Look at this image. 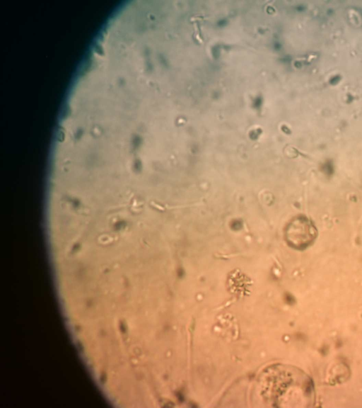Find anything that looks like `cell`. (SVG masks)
Instances as JSON below:
<instances>
[{
	"instance_id": "1",
	"label": "cell",
	"mask_w": 362,
	"mask_h": 408,
	"mask_svg": "<svg viewBox=\"0 0 362 408\" xmlns=\"http://www.w3.org/2000/svg\"><path fill=\"white\" fill-rule=\"evenodd\" d=\"M269 379L264 380V397L278 407H310L315 403V390L311 378L299 369L281 367L274 369Z\"/></svg>"
}]
</instances>
